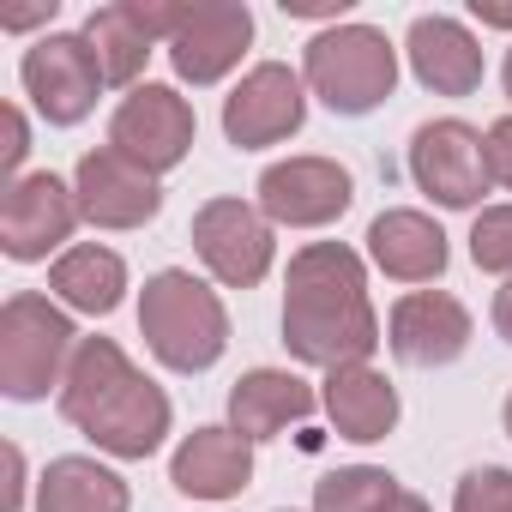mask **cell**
<instances>
[{
  "label": "cell",
  "mask_w": 512,
  "mask_h": 512,
  "mask_svg": "<svg viewBox=\"0 0 512 512\" xmlns=\"http://www.w3.org/2000/svg\"><path fill=\"white\" fill-rule=\"evenodd\" d=\"M470 13L488 31H512V0H470Z\"/></svg>",
  "instance_id": "obj_31"
},
{
  "label": "cell",
  "mask_w": 512,
  "mask_h": 512,
  "mask_svg": "<svg viewBox=\"0 0 512 512\" xmlns=\"http://www.w3.org/2000/svg\"><path fill=\"white\" fill-rule=\"evenodd\" d=\"M85 223L79 211V193L73 181H61L55 169H37V175H19L0 199V253L19 266H37V260H61L73 229Z\"/></svg>",
  "instance_id": "obj_8"
},
{
  "label": "cell",
  "mask_w": 512,
  "mask_h": 512,
  "mask_svg": "<svg viewBox=\"0 0 512 512\" xmlns=\"http://www.w3.org/2000/svg\"><path fill=\"white\" fill-rule=\"evenodd\" d=\"M73 350H79V332L67 308H55L37 290L7 296V308H0V392L13 404H43L49 392H61Z\"/></svg>",
  "instance_id": "obj_5"
},
{
  "label": "cell",
  "mask_w": 512,
  "mask_h": 512,
  "mask_svg": "<svg viewBox=\"0 0 512 512\" xmlns=\"http://www.w3.org/2000/svg\"><path fill=\"white\" fill-rule=\"evenodd\" d=\"M500 85H506V97H512V49H506V67H500Z\"/></svg>",
  "instance_id": "obj_35"
},
{
  "label": "cell",
  "mask_w": 512,
  "mask_h": 512,
  "mask_svg": "<svg viewBox=\"0 0 512 512\" xmlns=\"http://www.w3.org/2000/svg\"><path fill=\"white\" fill-rule=\"evenodd\" d=\"M368 260L392 278V284H434L452 260V247H446V229L428 217V211H380L368 223Z\"/></svg>",
  "instance_id": "obj_19"
},
{
  "label": "cell",
  "mask_w": 512,
  "mask_h": 512,
  "mask_svg": "<svg viewBox=\"0 0 512 512\" xmlns=\"http://www.w3.org/2000/svg\"><path fill=\"white\" fill-rule=\"evenodd\" d=\"M320 410L332 416L338 440H356V446H374L398 428V386L374 368V362H356V368H338L326 374L320 386Z\"/></svg>",
  "instance_id": "obj_20"
},
{
  "label": "cell",
  "mask_w": 512,
  "mask_h": 512,
  "mask_svg": "<svg viewBox=\"0 0 512 512\" xmlns=\"http://www.w3.org/2000/svg\"><path fill=\"white\" fill-rule=\"evenodd\" d=\"M284 13L290 19H332V25H350V0H284Z\"/></svg>",
  "instance_id": "obj_29"
},
{
  "label": "cell",
  "mask_w": 512,
  "mask_h": 512,
  "mask_svg": "<svg viewBox=\"0 0 512 512\" xmlns=\"http://www.w3.org/2000/svg\"><path fill=\"white\" fill-rule=\"evenodd\" d=\"M139 338L169 374H205L229 350V308L205 278L163 266L139 290Z\"/></svg>",
  "instance_id": "obj_3"
},
{
  "label": "cell",
  "mask_w": 512,
  "mask_h": 512,
  "mask_svg": "<svg viewBox=\"0 0 512 512\" xmlns=\"http://www.w3.org/2000/svg\"><path fill=\"white\" fill-rule=\"evenodd\" d=\"M19 85L25 97L37 103V115L49 127H79L91 109H97V91H103V67L91 55V43L79 31H49L25 49L19 61Z\"/></svg>",
  "instance_id": "obj_9"
},
{
  "label": "cell",
  "mask_w": 512,
  "mask_h": 512,
  "mask_svg": "<svg viewBox=\"0 0 512 512\" xmlns=\"http://www.w3.org/2000/svg\"><path fill=\"white\" fill-rule=\"evenodd\" d=\"M55 404L103 458H121V464L151 458L169 440V422H175L169 392L151 374H139L133 356L115 338H79Z\"/></svg>",
  "instance_id": "obj_2"
},
{
  "label": "cell",
  "mask_w": 512,
  "mask_h": 512,
  "mask_svg": "<svg viewBox=\"0 0 512 512\" xmlns=\"http://www.w3.org/2000/svg\"><path fill=\"white\" fill-rule=\"evenodd\" d=\"M386 512H428V500H422V494H410V488H404V494H398V500H392V506H386Z\"/></svg>",
  "instance_id": "obj_34"
},
{
  "label": "cell",
  "mask_w": 512,
  "mask_h": 512,
  "mask_svg": "<svg viewBox=\"0 0 512 512\" xmlns=\"http://www.w3.org/2000/svg\"><path fill=\"white\" fill-rule=\"evenodd\" d=\"M169 482L187 500H235L253 482V440L235 428H193L169 452Z\"/></svg>",
  "instance_id": "obj_17"
},
{
  "label": "cell",
  "mask_w": 512,
  "mask_h": 512,
  "mask_svg": "<svg viewBox=\"0 0 512 512\" xmlns=\"http://www.w3.org/2000/svg\"><path fill=\"white\" fill-rule=\"evenodd\" d=\"M302 85L332 115H374L398 91V49L374 25H326L302 49Z\"/></svg>",
  "instance_id": "obj_4"
},
{
  "label": "cell",
  "mask_w": 512,
  "mask_h": 512,
  "mask_svg": "<svg viewBox=\"0 0 512 512\" xmlns=\"http://www.w3.org/2000/svg\"><path fill=\"white\" fill-rule=\"evenodd\" d=\"M482 139H488V175H494V187L512 193V115H500Z\"/></svg>",
  "instance_id": "obj_28"
},
{
  "label": "cell",
  "mask_w": 512,
  "mask_h": 512,
  "mask_svg": "<svg viewBox=\"0 0 512 512\" xmlns=\"http://www.w3.org/2000/svg\"><path fill=\"white\" fill-rule=\"evenodd\" d=\"M49 296H55V302H67L73 314L103 320V314H115V308H121V296H127V260H121L115 247L79 241V247H67L61 260L49 266Z\"/></svg>",
  "instance_id": "obj_22"
},
{
  "label": "cell",
  "mask_w": 512,
  "mask_h": 512,
  "mask_svg": "<svg viewBox=\"0 0 512 512\" xmlns=\"http://www.w3.org/2000/svg\"><path fill=\"white\" fill-rule=\"evenodd\" d=\"M500 422H506V434H512V392H506V404H500Z\"/></svg>",
  "instance_id": "obj_36"
},
{
  "label": "cell",
  "mask_w": 512,
  "mask_h": 512,
  "mask_svg": "<svg viewBox=\"0 0 512 512\" xmlns=\"http://www.w3.org/2000/svg\"><path fill=\"white\" fill-rule=\"evenodd\" d=\"M404 55H410V73L422 91L434 97H470L488 73L482 61V43L470 37V25L446 19V13H422L410 19V37H404Z\"/></svg>",
  "instance_id": "obj_16"
},
{
  "label": "cell",
  "mask_w": 512,
  "mask_h": 512,
  "mask_svg": "<svg viewBox=\"0 0 512 512\" xmlns=\"http://www.w3.org/2000/svg\"><path fill=\"white\" fill-rule=\"evenodd\" d=\"M193 253L223 290H253L278 260V229L247 199H205L193 211Z\"/></svg>",
  "instance_id": "obj_6"
},
{
  "label": "cell",
  "mask_w": 512,
  "mask_h": 512,
  "mask_svg": "<svg viewBox=\"0 0 512 512\" xmlns=\"http://www.w3.org/2000/svg\"><path fill=\"white\" fill-rule=\"evenodd\" d=\"M127 506H133L127 476L109 470L103 458L67 452L49 458V470L37 476V512H127Z\"/></svg>",
  "instance_id": "obj_23"
},
{
  "label": "cell",
  "mask_w": 512,
  "mask_h": 512,
  "mask_svg": "<svg viewBox=\"0 0 512 512\" xmlns=\"http://www.w3.org/2000/svg\"><path fill=\"white\" fill-rule=\"evenodd\" d=\"M314 410H320V392L290 368H247L229 386V428L247 434L253 446L278 440L290 422H308Z\"/></svg>",
  "instance_id": "obj_18"
},
{
  "label": "cell",
  "mask_w": 512,
  "mask_h": 512,
  "mask_svg": "<svg viewBox=\"0 0 512 512\" xmlns=\"http://www.w3.org/2000/svg\"><path fill=\"white\" fill-rule=\"evenodd\" d=\"M494 332H500V338L512 344V278H506V284L494 290Z\"/></svg>",
  "instance_id": "obj_32"
},
{
  "label": "cell",
  "mask_w": 512,
  "mask_h": 512,
  "mask_svg": "<svg viewBox=\"0 0 512 512\" xmlns=\"http://www.w3.org/2000/svg\"><path fill=\"white\" fill-rule=\"evenodd\" d=\"M284 344L302 368H356L386 344V326L368 302V266L344 241H308L284 272Z\"/></svg>",
  "instance_id": "obj_1"
},
{
  "label": "cell",
  "mask_w": 512,
  "mask_h": 512,
  "mask_svg": "<svg viewBox=\"0 0 512 512\" xmlns=\"http://www.w3.org/2000/svg\"><path fill=\"white\" fill-rule=\"evenodd\" d=\"M470 260L476 272L512 278V205H482L470 223Z\"/></svg>",
  "instance_id": "obj_25"
},
{
  "label": "cell",
  "mask_w": 512,
  "mask_h": 512,
  "mask_svg": "<svg viewBox=\"0 0 512 512\" xmlns=\"http://www.w3.org/2000/svg\"><path fill=\"white\" fill-rule=\"evenodd\" d=\"M79 37L91 43L97 67H103V85L139 91V73H145V61L157 55V31H151V19H145L139 0H109V7H97Z\"/></svg>",
  "instance_id": "obj_21"
},
{
  "label": "cell",
  "mask_w": 512,
  "mask_h": 512,
  "mask_svg": "<svg viewBox=\"0 0 512 512\" xmlns=\"http://www.w3.org/2000/svg\"><path fill=\"white\" fill-rule=\"evenodd\" d=\"M0 121H7V145H0V175H7V187H13V181H19V169H25V157H31V121H25V109H19V103L0 109Z\"/></svg>",
  "instance_id": "obj_27"
},
{
  "label": "cell",
  "mask_w": 512,
  "mask_h": 512,
  "mask_svg": "<svg viewBox=\"0 0 512 512\" xmlns=\"http://www.w3.org/2000/svg\"><path fill=\"white\" fill-rule=\"evenodd\" d=\"M253 193H260L253 205L272 217V229H326V223H338L350 211L356 181L332 157H284V163H272L260 175Z\"/></svg>",
  "instance_id": "obj_12"
},
{
  "label": "cell",
  "mask_w": 512,
  "mask_h": 512,
  "mask_svg": "<svg viewBox=\"0 0 512 512\" xmlns=\"http://www.w3.org/2000/svg\"><path fill=\"white\" fill-rule=\"evenodd\" d=\"M410 181L446 205V211H476L482 193L494 187L488 175V139L458 121V115H440V121H422L410 133Z\"/></svg>",
  "instance_id": "obj_7"
},
{
  "label": "cell",
  "mask_w": 512,
  "mask_h": 512,
  "mask_svg": "<svg viewBox=\"0 0 512 512\" xmlns=\"http://www.w3.org/2000/svg\"><path fill=\"white\" fill-rule=\"evenodd\" d=\"M49 19H55V7H37V13H7L0 25H7V31H31V25H49Z\"/></svg>",
  "instance_id": "obj_33"
},
{
  "label": "cell",
  "mask_w": 512,
  "mask_h": 512,
  "mask_svg": "<svg viewBox=\"0 0 512 512\" xmlns=\"http://www.w3.org/2000/svg\"><path fill=\"white\" fill-rule=\"evenodd\" d=\"M73 193L91 229H145L163 211V187L151 169H139L133 157H121L115 145H97L79 157L73 169Z\"/></svg>",
  "instance_id": "obj_14"
},
{
  "label": "cell",
  "mask_w": 512,
  "mask_h": 512,
  "mask_svg": "<svg viewBox=\"0 0 512 512\" xmlns=\"http://www.w3.org/2000/svg\"><path fill=\"white\" fill-rule=\"evenodd\" d=\"M452 512H512V470L506 464L464 470V482L452 494Z\"/></svg>",
  "instance_id": "obj_26"
},
{
  "label": "cell",
  "mask_w": 512,
  "mask_h": 512,
  "mask_svg": "<svg viewBox=\"0 0 512 512\" xmlns=\"http://www.w3.org/2000/svg\"><path fill=\"white\" fill-rule=\"evenodd\" d=\"M7 476H13L7 482V512H25V488L31 482H25V452L19 446H7Z\"/></svg>",
  "instance_id": "obj_30"
},
{
  "label": "cell",
  "mask_w": 512,
  "mask_h": 512,
  "mask_svg": "<svg viewBox=\"0 0 512 512\" xmlns=\"http://www.w3.org/2000/svg\"><path fill=\"white\" fill-rule=\"evenodd\" d=\"M404 494V482L380 464H344L314 482V512H386Z\"/></svg>",
  "instance_id": "obj_24"
},
{
  "label": "cell",
  "mask_w": 512,
  "mask_h": 512,
  "mask_svg": "<svg viewBox=\"0 0 512 512\" xmlns=\"http://www.w3.org/2000/svg\"><path fill=\"white\" fill-rule=\"evenodd\" d=\"M193 139H199V115H193V103L175 85H139L109 115V145L121 157H133L139 169H151V175L181 169Z\"/></svg>",
  "instance_id": "obj_10"
},
{
  "label": "cell",
  "mask_w": 512,
  "mask_h": 512,
  "mask_svg": "<svg viewBox=\"0 0 512 512\" xmlns=\"http://www.w3.org/2000/svg\"><path fill=\"white\" fill-rule=\"evenodd\" d=\"M308 121V85L302 73H290L284 61H260L247 67L241 85L223 97V139L235 151H266L296 139Z\"/></svg>",
  "instance_id": "obj_11"
},
{
  "label": "cell",
  "mask_w": 512,
  "mask_h": 512,
  "mask_svg": "<svg viewBox=\"0 0 512 512\" xmlns=\"http://www.w3.org/2000/svg\"><path fill=\"white\" fill-rule=\"evenodd\" d=\"M247 43H253V13L241 0H193L163 49L181 85H217L241 67Z\"/></svg>",
  "instance_id": "obj_13"
},
{
  "label": "cell",
  "mask_w": 512,
  "mask_h": 512,
  "mask_svg": "<svg viewBox=\"0 0 512 512\" xmlns=\"http://www.w3.org/2000/svg\"><path fill=\"white\" fill-rule=\"evenodd\" d=\"M470 308L446 290H410L386 314V350L404 368H446L470 350Z\"/></svg>",
  "instance_id": "obj_15"
}]
</instances>
